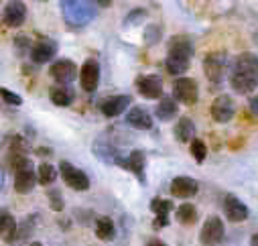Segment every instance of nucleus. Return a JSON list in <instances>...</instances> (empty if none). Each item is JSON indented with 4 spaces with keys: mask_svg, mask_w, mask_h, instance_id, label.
Returning <instances> with one entry per match:
<instances>
[{
    "mask_svg": "<svg viewBox=\"0 0 258 246\" xmlns=\"http://www.w3.org/2000/svg\"><path fill=\"white\" fill-rule=\"evenodd\" d=\"M59 5H61L63 19L74 29H82V27L90 25L98 11V5L92 3V0H63Z\"/></svg>",
    "mask_w": 258,
    "mask_h": 246,
    "instance_id": "7ed1b4c3",
    "label": "nucleus"
},
{
    "mask_svg": "<svg viewBox=\"0 0 258 246\" xmlns=\"http://www.w3.org/2000/svg\"><path fill=\"white\" fill-rule=\"evenodd\" d=\"M57 53V41L49 39V37H41L39 41L33 43V49H31V59L33 64L41 66V64H47L51 61Z\"/></svg>",
    "mask_w": 258,
    "mask_h": 246,
    "instance_id": "ddd939ff",
    "label": "nucleus"
},
{
    "mask_svg": "<svg viewBox=\"0 0 258 246\" xmlns=\"http://www.w3.org/2000/svg\"><path fill=\"white\" fill-rule=\"evenodd\" d=\"M191 155H193V159H196L198 163H204L206 157H208V147H206V143L200 141V139H193V143H191Z\"/></svg>",
    "mask_w": 258,
    "mask_h": 246,
    "instance_id": "2f4dec72",
    "label": "nucleus"
},
{
    "mask_svg": "<svg viewBox=\"0 0 258 246\" xmlns=\"http://www.w3.org/2000/svg\"><path fill=\"white\" fill-rule=\"evenodd\" d=\"M126 125L137 129V131H151L153 129V116H151V112L147 108L135 106L126 114Z\"/></svg>",
    "mask_w": 258,
    "mask_h": 246,
    "instance_id": "f3484780",
    "label": "nucleus"
},
{
    "mask_svg": "<svg viewBox=\"0 0 258 246\" xmlns=\"http://www.w3.org/2000/svg\"><path fill=\"white\" fill-rule=\"evenodd\" d=\"M80 84L84 92H96L100 84V64L94 57L86 59L84 66L80 68Z\"/></svg>",
    "mask_w": 258,
    "mask_h": 246,
    "instance_id": "9b49d317",
    "label": "nucleus"
},
{
    "mask_svg": "<svg viewBox=\"0 0 258 246\" xmlns=\"http://www.w3.org/2000/svg\"><path fill=\"white\" fill-rule=\"evenodd\" d=\"M151 210L155 216H169V212L173 210V202L171 200H163V198H153L151 202Z\"/></svg>",
    "mask_w": 258,
    "mask_h": 246,
    "instance_id": "c756f323",
    "label": "nucleus"
},
{
    "mask_svg": "<svg viewBox=\"0 0 258 246\" xmlns=\"http://www.w3.org/2000/svg\"><path fill=\"white\" fill-rule=\"evenodd\" d=\"M224 214L228 216L230 222H244L248 218V208L236 198V196H226L224 200Z\"/></svg>",
    "mask_w": 258,
    "mask_h": 246,
    "instance_id": "412c9836",
    "label": "nucleus"
},
{
    "mask_svg": "<svg viewBox=\"0 0 258 246\" xmlns=\"http://www.w3.org/2000/svg\"><path fill=\"white\" fill-rule=\"evenodd\" d=\"M173 135L179 143H193V135H196V125H193V120L187 116L179 118L175 129H173Z\"/></svg>",
    "mask_w": 258,
    "mask_h": 246,
    "instance_id": "b1692460",
    "label": "nucleus"
},
{
    "mask_svg": "<svg viewBox=\"0 0 258 246\" xmlns=\"http://www.w3.org/2000/svg\"><path fill=\"white\" fill-rule=\"evenodd\" d=\"M147 19V11L145 9H135V11H131L126 15V19H124V23H122V27H135V25H139V23H143Z\"/></svg>",
    "mask_w": 258,
    "mask_h": 246,
    "instance_id": "7c9ffc66",
    "label": "nucleus"
},
{
    "mask_svg": "<svg viewBox=\"0 0 258 246\" xmlns=\"http://www.w3.org/2000/svg\"><path fill=\"white\" fill-rule=\"evenodd\" d=\"M0 238L7 244L17 242V238H19V224L7 208H0Z\"/></svg>",
    "mask_w": 258,
    "mask_h": 246,
    "instance_id": "a211bd4d",
    "label": "nucleus"
},
{
    "mask_svg": "<svg viewBox=\"0 0 258 246\" xmlns=\"http://www.w3.org/2000/svg\"><path fill=\"white\" fill-rule=\"evenodd\" d=\"M177 222L183 226H191L198 222V208L193 204H181L177 208Z\"/></svg>",
    "mask_w": 258,
    "mask_h": 246,
    "instance_id": "a878e982",
    "label": "nucleus"
},
{
    "mask_svg": "<svg viewBox=\"0 0 258 246\" xmlns=\"http://www.w3.org/2000/svg\"><path fill=\"white\" fill-rule=\"evenodd\" d=\"M135 86H137V92L147 100H161L163 98V80L155 74L139 76Z\"/></svg>",
    "mask_w": 258,
    "mask_h": 246,
    "instance_id": "9d476101",
    "label": "nucleus"
},
{
    "mask_svg": "<svg viewBox=\"0 0 258 246\" xmlns=\"http://www.w3.org/2000/svg\"><path fill=\"white\" fill-rule=\"evenodd\" d=\"M131 102H133V98L126 96V94L112 96V98H106V100L102 102L100 110H102V114H104L106 118H116V116H120V114L126 112V108H128V104H131Z\"/></svg>",
    "mask_w": 258,
    "mask_h": 246,
    "instance_id": "6ab92c4d",
    "label": "nucleus"
},
{
    "mask_svg": "<svg viewBox=\"0 0 258 246\" xmlns=\"http://www.w3.org/2000/svg\"><path fill=\"white\" fill-rule=\"evenodd\" d=\"M92 151H94V155H96L100 161H104V163H108V165H118V167H124V161H126V157H128V155H124V151L120 149V145H118L108 133H102V135L94 141Z\"/></svg>",
    "mask_w": 258,
    "mask_h": 246,
    "instance_id": "20e7f679",
    "label": "nucleus"
},
{
    "mask_svg": "<svg viewBox=\"0 0 258 246\" xmlns=\"http://www.w3.org/2000/svg\"><path fill=\"white\" fill-rule=\"evenodd\" d=\"M37 153H39L41 157H45V155H47V157H49V155H53V151H51V149H45V147H41V149H37Z\"/></svg>",
    "mask_w": 258,
    "mask_h": 246,
    "instance_id": "4c0bfd02",
    "label": "nucleus"
},
{
    "mask_svg": "<svg viewBox=\"0 0 258 246\" xmlns=\"http://www.w3.org/2000/svg\"><path fill=\"white\" fill-rule=\"evenodd\" d=\"M96 236L100 240H104V242H110V240L116 238V226H114L112 218L102 216V218L96 220Z\"/></svg>",
    "mask_w": 258,
    "mask_h": 246,
    "instance_id": "393cba45",
    "label": "nucleus"
},
{
    "mask_svg": "<svg viewBox=\"0 0 258 246\" xmlns=\"http://www.w3.org/2000/svg\"><path fill=\"white\" fill-rule=\"evenodd\" d=\"M250 246H258V232H256V234L250 238Z\"/></svg>",
    "mask_w": 258,
    "mask_h": 246,
    "instance_id": "a19ab883",
    "label": "nucleus"
},
{
    "mask_svg": "<svg viewBox=\"0 0 258 246\" xmlns=\"http://www.w3.org/2000/svg\"><path fill=\"white\" fill-rule=\"evenodd\" d=\"M234 112H236V104L230 96L222 94L218 96L214 102H212V108H210V114L216 122H220V125H226V122H230L234 118Z\"/></svg>",
    "mask_w": 258,
    "mask_h": 246,
    "instance_id": "f8f14e48",
    "label": "nucleus"
},
{
    "mask_svg": "<svg viewBox=\"0 0 258 246\" xmlns=\"http://www.w3.org/2000/svg\"><path fill=\"white\" fill-rule=\"evenodd\" d=\"M0 98H3V102L11 104V106H21V104H23V98H21L19 94L7 90V88H0Z\"/></svg>",
    "mask_w": 258,
    "mask_h": 246,
    "instance_id": "72a5a7b5",
    "label": "nucleus"
},
{
    "mask_svg": "<svg viewBox=\"0 0 258 246\" xmlns=\"http://www.w3.org/2000/svg\"><path fill=\"white\" fill-rule=\"evenodd\" d=\"M5 188V171H3V167H0V190Z\"/></svg>",
    "mask_w": 258,
    "mask_h": 246,
    "instance_id": "ea45409f",
    "label": "nucleus"
},
{
    "mask_svg": "<svg viewBox=\"0 0 258 246\" xmlns=\"http://www.w3.org/2000/svg\"><path fill=\"white\" fill-rule=\"evenodd\" d=\"M49 98H51V102L55 106H63V108H66V106H70L74 102L76 92H74L72 86H59V84H55V86L49 88Z\"/></svg>",
    "mask_w": 258,
    "mask_h": 246,
    "instance_id": "4be33fe9",
    "label": "nucleus"
},
{
    "mask_svg": "<svg viewBox=\"0 0 258 246\" xmlns=\"http://www.w3.org/2000/svg\"><path fill=\"white\" fill-rule=\"evenodd\" d=\"M250 110H252V114L258 118V94H256L254 98H250Z\"/></svg>",
    "mask_w": 258,
    "mask_h": 246,
    "instance_id": "c9c22d12",
    "label": "nucleus"
},
{
    "mask_svg": "<svg viewBox=\"0 0 258 246\" xmlns=\"http://www.w3.org/2000/svg\"><path fill=\"white\" fill-rule=\"evenodd\" d=\"M173 98L185 106H193L200 98V88L193 78H177L173 84Z\"/></svg>",
    "mask_w": 258,
    "mask_h": 246,
    "instance_id": "0eeeda50",
    "label": "nucleus"
},
{
    "mask_svg": "<svg viewBox=\"0 0 258 246\" xmlns=\"http://www.w3.org/2000/svg\"><path fill=\"white\" fill-rule=\"evenodd\" d=\"M198 192H200V183L193 179V177L181 175V177H175V179L171 181V196H173V198L189 200V198L196 196Z\"/></svg>",
    "mask_w": 258,
    "mask_h": 246,
    "instance_id": "4468645a",
    "label": "nucleus"
},
{
    "mask_svg": "<svg viewBox=\"0 0 258 246\" xmlns=\"http://www.w3.org/2000/svg\"><path fill=\"white\" fill-rule=\"evenodd\" d=\"M167 224H169V218H165V216H157L155 222H153V228L157 230V228H163V226H167Z\"/></svg>",
    "mask_w": 258,
    "mask_h": 246,
    "instance_id": "f704fd0d",
    "label": "nucleus"
},
{
    "mask_svg": "<svg viewBox=\"0 0 258 246\" xmlns=\"http://www.w3.org/2000/svg\"><path fill=\"white\" fill-rule=\"evenodd\" d=\"M147 246H167L163 240H159V238H151L149 242H147Z\"/></svg>",
    "mask_w": 258,
    "mask_h": 246,
    "instance_id": "e433bc0d",
    "label": "nucleus"
},
{
    "mask_svg": "<svg viewBox=\"0 0 258 246\" xmlns=\"http://www.w3.org/2000/svg\"><path fill=\"white\" fill-rule=\"evenodd\" d=\"M49 74H51V78H53L59 86H70V84L76 82V78L80 76L78 66L74 64L72 59H57L55 64L51 66Z\"/></svg>",
    "mask_w": 258,
    "mask_h": 246,
    "instance_id": "1a4fd4ad",
    "label": "nucleus"
},
{
    "mask_svg": "<svg viewBox=\"0 0 258 246\" xmlns=\"http://www.w3.org/2000/svg\"><path fill=\"white\" fill-rule=\"evenodd\" d=\"M230 86L236 94H250L258 88V57L240 53L230 70Z\"/></svg>",
    "mask_w": 258,
    "mask_h": 246,
    "instance_id": "f257e3e1",
    "label": "nucleus"
},
{
    "mask_svg": "<svg viewBox=\"0 0 258 246\" xmlns=\"http://www.w3.org/2000/svg\"><path fill=\"white\" fill-rule=\"evenodd\" d=\"M47 200H49V206L53 212H63V208H66V204H63V198H61V192L59 190H49L47 192Z\"/></svg>",
    "mask_w": 258,
    "mask_h": 246,
    "instance_id": "473e14b6",
    "label": "nucleus"
},
{
    "mask_svg": "<svg viewBox=\"0 0 258 246\" xmlns=\"http://www.w3.org/2000/svg\"><path fill=\"white\" fill-rule=\"evenodd\" d=\"M96 5H98V7H102V9H108V7H112V3H110V0H98Z\"/></svg>",
    "mask_w": 258,
    "mask_h": 246,
    "instance_id": "58836bf2",
    "label": "nucleus"
},
{
    "mask_svg": "<svg viewBox=\"0 0 258 246\" xmlns=\"http://www.w3.org/2000/svg\"><path fill=\"white\" fill-rule=\"evenodd\" d=\"M59 173H61V179L66 183L68 188H72L74 192H88L90 190V177L78 169L76 165H72L70 161H61L59 163Z\"/></svg>",
    "mask_w": 258,
    "mask_h": 246,
    "instance_id": "423d86ee",
    "label": "nucleus"
},
{
    "mask_svg": "<svg viewBox=\"0 0 258 246\" xmlns=\"http://www.w3.org/2000/svg\"><path fill=\"white\" fill-rule=\"evenodd\" d=\"M37 179L41 186H49V183H53L57 179V171L51 163H41L39 165V171H37Z\"/></svg>",
    "mask_w": 258,
    "mask_h": 246,
    "instance_id": "bb28decb",
    "label": "nucleus"
},
{
    "mask_svg": "<svg viewBox=\"0 0 258 246\" xmlns=\"http://www.w3.org/2000/svg\"><path fill=\"white\" fill-rule=\"evenodd\" d=\"M226 236V228H224V222L220 216H210L204 226H202V232H200V242L204 246H218Z\"/></svg>",
    "mask_w": 258,
    "mask_h": 246,
    "instance_id": "6e6552de",
    "label": "nucleus"
},
{
    "mask_svg": "<svg viewBox=\"0 0 258 246\" xmlns=\"http://www.w3.org/2000/svg\"><path fill=\"white\" fill-rule=\"evenodd\" d=\"M145 167H147V157H145V151H141V149H135V151H131L128 153V157H126V161H124V167L122 169H126V171H131V173H135L137 175V179L143 183H147V173H145Z\"/></svg>",
    "mask_w": 258,
    "mask_h": 246,
    "instance_id": "dca6fc26",
    "label": "nucleus"
},
{
    "mask_svg": "<svg viewBox=\"0 0 258 246\" xmlns=\"http://www.w3.org/2000/svg\"><path fill=\"white\" fill-rule=\"evenodd\" d=\"M29 246H43V244H41V242H31Z\"/></svg>",
    "mask_w": 258,
    "mask_h": 246,
    "instance_id": "79ce46f5",
    "label": "nucleus"
},
{
    "mask_svg": "<svg viewBox=\"0 0 258 246\" xmlns=\"http://www.w3.org/2000/svg\"><path fill=\"white\" fill-rule=\"evenodd\" d=\"M177 112H179L177 100H175V98H171V96H163V98L159 100L157 108H155V116H157L159 120H163V122L173 120V118L177 116Z\"/></svg>",
    "mask_w": 258,
    "mask_h": 246,
    "instance_id": "5701e85b",
    "label": "nucleus"
},
{
    "mask_svg": "<svg viewBox=\"0 0 258 246\" xmlns=\"http://www.w3.org/2000/svg\"><path fill=\"white\" fill-rule=\"evenodd\" d=\"M161 37H163V25L153 23V25L145 27V43L147 45H157L161 41Z\"/></svg>",
    "mask_w": 258,
    "mask_h": 246,
    "instance_id": "c85d7f7f",
    "label": "nucleus"
},
{
    "mask_svg": "<svg viewBox=\"0 0 258 246\" xmlns=\"http://www.w3.org/2000/svg\"><path fill=\"white\" fill-rule=\"evenodd\" d=\"M13 49H15V53L19 55V57H25V55H31V49H33V45H31V37L29 35H17L15 37V41H13Z\"/></svg>",
    "mask_w": 258,
    "mask_h": 246,
    "instance_id": "cd10ccee",
    "label": "nucleus"
},
{
    "mask_svg": "<svg viewBox=\"0 0 258 246\" xmlns=\"http://www.w3.org/2000/svg\"><path fill=\"white\" fill-rule=\"evenodd\" d=\"M3 21L7 27L11 29H17V27H23L25 21H27V5L21 3V0H13V3H9L3 11Z\"/></svg>",
    "mask_w": 258,
    "mask_h": 246,
    "instance_id": "2eb2a0df",
    "label": "nucleus"
},
{
    "mask_svg": "<svg viewBox=\"0 0 258 246\" xmlns=\"http://www.w3.org/2000/svg\"><path fill=\"white\" fill-rule=\"evenodd\" d=\"M193 55V43L185 35H175L169 41L167 59H165V70L171 76H181L189 70V61Z\"/></svg>",
    "mask_w": 258,
    "mask_h": 246,
    "instance_id": "f03ea898",
    "label": "nucleus"
},
{
    "mask_svg": "<svg viewBox=\"0 0 258 246\" xmlns=\"http://www.w3.org/2000/svg\"><path fill=\"white\" fill-rule=\"evenodd\" d=\"M204 72H206V78L214 86H220L226 78V72H228V55L222 51L208 53L204 59Z\"/></svg>",
    "mask_w": 258,
    "mask_h": 246,
    "instance_id": "39448f33",
    "label": "nucleus"
},
{
    "mask_svg": "<svg viewBox=\"0 0 258 246\" xmlns=\"http://www.w3.org/2000/svg\"><path fill=\"white\" fill-rule=\"evenodd\" d=\"M39 183L33 167H27V169H21L15 173V192L17 194H31L35 190V186Z\"/></svg>",
    "mask_w": 258,
    "mask_h": 246,
    "instance_id": "aec40b11",
    "label": "nucleus"
}]
</instances>
